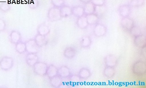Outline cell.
<instances>
[{"label":"cell","mask_w":146,"mask_h":88,"mask_svg":"<svg viewBox=\"0 0 146 88\" xmlns=\"http://www.w3.org/2000/svg\"><path fill=\"white\" fill-rule=\"evenodd\" d=\"M131 70L133 74L138 76H141L145 74L146 65L145 62L142 60L136 61L133 64Z\"/></svg>","instance_id":"6da1fadb"},{"label":"cell","mask_w":146,"mask_h":88,"mask_svg":"<svg viewBox=\"0 0 146 88\" xmlns=\"http://www.w3.org/2000/svg\"><path fill=\"white\" fill-rule=\"evenodd\" d=\"M48 17L51 21H56L60 20L62 18L60 14V8L53 7L49 10Z\"/></svg>","instance_id":"7a4b0ae2"},{"label":"cell","mask_w":146,"mask_h":88,"mask_svg":"<svg viewBox=\"0 0 146 88\" xmlns=\"http://www.w3.org/2000/svg\"><path fill=\"white\" fill-rule=\"evenodd\" d=\"M14 60L12 57H5L0 60V68L3 70L8 71L13 67Z\"/></svg>","instance_id":"3957f363"},{"label":"cell","mask_w":146,"mask_h":88,"mask_svg":"<svg viewBox=\"0 0 146 88\" xmlns=\"http://www.w3.org/2000/svg\"><path fill=\"white\" fill-rule=\"evenodd\" d=\"M34 71L36 74L44 76L46 74L48 66L43 62H37L33 65Z\"/></svg>","instance_id":"277c9868"},{"label":"cell","mask_w":146,"mask_h":88,"mask_svg":"<svg viewBox=\"0 0 146 88\" xmlns=\"http://www.w3.org/2000/svg\"><path fill=\"white\" fill-rule=\"evenodd\" d=\"M26 51L29 53L36 54L39 50V47L38 45L34 39H31L25 43Z\"/></svg>","instance_id":"5b68a950"},{"label":"cell","mask_w":146,"mask_h":88,"mask_svg":"<svg viewBox=\"0 0 146 88\" xmlns=\"http://www.w3.org/2000/svg\"><path fill=\"white\" fill-rule=\"evenodd\" d=\"M104 62L106 66L115 67L118 64V59L113 54H109L104 58Z\"/></svg>","instance_id":"8992f818"},{"label":"cell","mask_w":146,"mask_h":88,"mask_svg":"<svg viewBox=\"0 0 146 88\" xmlns=\"http://www.w3.org/2000/svg\"><path fill=\"white\" fill-rule=\"evenodd\" d=\"M107 28L104 24L97 23L94 29V33L95 36L100 37L106 35Z\"/></svg>","instance_id":"52a82bcc"},{"label":"cell","mask_w":146,"mask_h":88,"mask_svg":"<svg viewBox=\"0 0 146 88\" xmlns=\"http://www.w3.org/2000/svg\"><path fill=\"white\" fill-rule=\"evenodd\" d=\"M120 24L122 28L128 31H129L135 25L133 20L128 17L122 18L120 21Z\"/></svg>","instance_id":"ba28073f"},{"label":"cell","mask_w":146,"mask_h":88,"mask_svg":"<svg viewBox=\"0 0 146 88\" xmlns=\"http://www.w3.org/2000/svg\"><path fill=\"white\" fill-rule=\"evenodd\" d=\"M134 43L137 47L143 48L145 47L146 43V36L145 35H139L134 37Z\"/></svg>","instance_id":"9c48e42d"},{"label":"cell","mask_w":146,"mask_h":88,"mask_svg":"<svg viewBox=\"0 0 146 88\" xmlns=\"http://www.w3.org/2000/svg\"><path fill=\"white\" fill-rule=\"evenodd\" d=\"M118 13L122 18L128 17L131 13V9L129 5H123L120 6L118 9Z\"/></svg>","instance_id":"30bf717a"},{"label":"cell","mask_w":146,"mask_h":88,"mask_svg":"<svg viewBox=\"0 0 146 88\" xmlns=\"http://www.w3.org/2000/svg\"><path fill=\"white\" fill-rule=\"evenodd\" d=\"M58 75L62 78H66L70 75V71L69 67L65 65L61 66L58 69Z\"/></svg>","instance_id":"8fae6325"},{"label":"cell","mask_w":146,"mask_h":88,"mask_svg":"<svg viewBox=\"0 0 146 88\" xmlns=\"http://www.w3.org/2000/svg\"><path fill=\"white\" fill-rule=\"evenodd\" d=\"M77 54V51L75 48L69 47L66 48L64 51V57L67 59H71L74 58Z\"/></svg>","instance_id":"7c38bea8"},{"label":"cell","mask_w":146,"mask_h":88,"mask_svg":"<svg viewBox=\"0 0 146 88\" xmlns=\"http://www.w3.org/2000/svg\"><path fill=\"white\" fill-rule=\"evenodd\" d=\"M21 33L17 31H11L10 35V39L12 43L15 44L18 43L21 41Z\"/></svg>","instance_id":"4fadbf2b"},{"label":"cell","mask_w":146,"mask_h":88,"mask_svg":"<svg viewBox=\"0 0 146 88\" xmlns=\"http://www.w3.org/2000/svg\"><path fill=\"white\" fill-rule=\"evenodd\" d=\"M38 61V57L36 54L29 53L26 57V61L29 65L33 66Z\"/></svg>","instance_id":"5bb4252c"},{"label":"cell","mask_w":146,"mask_h":88,"mask_svg":"<svg viewBox=\"0 0 146 88\" xmlns=\"http://www.w3.org/2000/svg\"><path fill=\"white\" fill-rule=\"evenodd\" d=\"M76 25L78 28L80 29H85L88 27V24L87 21L86 15H84L81 17L78 18L76 21Z\"/></svg>","instance_id":"9a60e30c"},{"label":"cell","mask_w":146,"mask_h":88,"mask_svg":"<svg viewBox=\"0 0 146 88\" xmlns=\"http://www.w3.org/2000/svg\"><path fill=\"white\" fill-rule=\"evenodd\" d=\"M37 31L38 34L45 36L49 34L50 31L49 27L44 23L39 25L37 27Z\"/></svg>","instance_id":"2e32d148"},{"label":"cell","mask_w":146,"mask_h":88,"mask_svg":"<svg viewBox=\"0 0 146 88\" xmlns=\"http://www.w3.org/2000/svg\"><path fill=\"white\" fill-rule=\"evenodd\" d=\"M91 74L89 69L86 67H83L79 70L78 76L80 79H87L91 76Z\"/></svg>","instance_id":"e0dca14e"},{"label":"cell","mask_w":146,"mask_h":88,"mask_svg":"<svg viewBox=\"0 0 146 88\" xmlns=\"http://www.w3.org/2000/svg\"><path fill=\"white\" fill-rule=\"evenodd\" d=\"M88 25H94L97 24L98 22L99 17L95 13L86 15Z\"/></svg>","instance_id":"ac0fdd59"},{"label":"cell","mask_w":146,"mask_h":88,"mask_svg":"<svg viewBox=\"0 0 146 88\" xmlns=\"http://www.w3.org/2000/svg\"><path fill=\"white\" fill-rule=\"evenodd\" d=\"M60 11L62 18L69 17L72 14V9L69 6L64 5L60 8Z\"/></svg>","instance_id":"d6986e66"},{"label":"cell","mask_w":146,"mask_h":88,"mask_svg":"<svg viewBox=\"0 0 146 88\" xmlns=\"http://www.w3.org/2000/svg\"><path fill=\"white\" fill-rule=\"evenodd\" d=\"M72 14L77 18L84 15V7L80 6H75L71 8Z\"/></svg>","instance_id":"ffe728a7"},{"label":"cell","mask_w":146,"mask_h":88,"mask_svg":"<svg viewBox=\"0 0 146 88\" xmlns=\"http://www.w3.org/2000/svg\"><path fill=\"white\" fill-rule=\"evenodd\" d=\"M84 7L85 15L94 13L95 12L96 6L91 2L85 4Z\"/></svg>","instance_id":"44dd1931"},{"label":"cell","mask_w":146,"mask_h":88,"mask_svg":"<svg viewBox=\"0 0 146 88\" xmlns=\"http://www.w3.org/2000/svg\"><path fill=\"white\" fill-rule=\"evenodd\" d=\"M116 74V70L114 67L106 66L104 71V74L108 78H112Z\"/></svg>","instance_id":"7402d4cb"},{"label":"cell","mask_w":146,"mask_h":88,"mask_svg":"<svg viewBox=\"0 0 146 88\" xmlns=\"http://www.w3.org/2000/svg\"><path fill=\"white\" fill-rule=\"evenodd\" d=\"M34 39L40 48L42 47L43 46L46 45L47 42L46 36L40 35L38 34L36 36Z\"/></svg>","instance_id":"603a6c76"},{"label":"cell","mask_w":146,"mask_h":88,"mask_svg":"<svg viewBox=\"0 0 146 88\" xmlns=\"http://www.w3.org/2000/svg\"><path fill=\"white\" fill-rule=\"evenodd\" d=\"M92 39L88 36H85L81 39L80 41V45L83 48L89 47L91 45Z\"/></svg>","instance_id":"cb8c5ba5"},{"label":"cell","mask_w":146,"mask_h":88,"mask_svg":"<svg viewBox=\"0 0 146 88\" xmlns=\"http://www.w3.org/2000/svg\"><path fill=\"white\" fill-rule=\"evenodd\" d=\"M46 75L50 78L54 77L58 75V69L53 65H51L48 67L47 70Z\"/></svg>","instance_id":"d4e9b609"},{"label":"cell","mask_w":146,"mask_h":88,"mask_svg":"<svg viewBox=\"0 0 146 88\" xmlns=\"http://www.w3.org/2000/svg\"><path fill=\"white\" fill-rule=\"evenodd\" d=\"M51 85L54 87H59L62 84V78L59 75H57L50 78Z\"/></svg>","instance_id":"484cf974"},{"label":"cell","mask_w":146,"mask_h":88,"mask_svg":"<svg viewBox=\"0 0 146 88\" xmlns=\"http://www.w3.org/2000/svg\"><path fill=\"white\" fill-rule=\"evenodd\" d=\"M16 49L19 54H22L26 51L25 43L20 41L16 45Z\"/></svg>","instance_id":"4316f807"},{"label":"cell","mask_w":146,"mask_h":88,"mask_svg":"<svg viewBox=\"0 0 146 88\" xmlns=\"http://www.w3.org/2000/svg\"><path fill=\"white\" fill-rule=\"evenodd\" d=\"M106 8L105 5L100 6H96L95 12V13L99 17L103 16L106 13Z\"/></svg>","instance_id":"83f0119b"},{"label":"cell","mask_w":146,"mask_h":88,"mask_svg":"<svg viewBox=\"0 0 146 88\" xmlns=\"http://www.w3.org/2000/svg\"><path fill=\"white\" fill-rule=\"evenodd\" d=\"M145 3V0H130V7L137 8L142 7Z\"/></svg>","instance_id":"f1b7e54d"},{"label":"cell","mask_w":146,"mask_h":88,"mask_svg":"<svg viewBox=\"0 0 146 88\" xmlns=\"http://www.w3.org/2000/svg\"><path fill=\"white\" fill-rule=\"evenodd\" d=\"M51 3L54 7L60 8L65 5L64 0H51Z\"/></svg>","instance_id":"f546056e"},{"label":"cell","mask_w":146,"mask_h":88,"mask_svg":"<svg viewBox=\"0 0 146 88\" xmlns=\"http://www.w3.org/2000/svg\"><path fill=\"white\" fill-rule=\"evenodd\" d=\"M129 31H130L131 34L134 37L142 34L140 29L138 27L135 26V25Z\"/></svg>","instance_id":"4dcf8cb0"},{"label":"cell","mask_w":146,"mask_h":88,"mask_svg":"<svg viewBox=\"0 0 146 88\" xmlns=\"http://www.w3.org/2000/svg\"><path fill=\"white\" fill-rule=\"evenodd\" d=\"M11 6L6 2H3L0 5V10L4 13H7L10 11Z\"/></svg>","instance_id":"1f68e13d"},{"label":"cell","mask_w":146,"mask_h":88,"mask_svg":"<svg viewBox=\"0 0 146 88\" xmlns=\"http://www.w3.org/2000/svg\"><path fill=\"white\" fill-rule=\"evenodd\" d=\"M38 0H31L29 3V6L32 9H35L37 8L39 5Z\"/></svg>","instance_id":"d6a6232c"},{"label":"cell","mask_w":146,"mask_h":88,"mask_svg":"<svg viewBox=\"0 0 146 88\" xmlns=\"http://www.w3.org/2000/svg\"><path fill=\"white\" fill-rule=\"evenodd\" d=\"M106 0H92L91 2L96 6H103L105 5Z\"/></svg>","instance_id":"836d02e7"},{"label":"cell","mask_w":146,"mask_h":88,"mask_svg":"<svg viewBox=\"0 0 146 88\" xmlns=\"http://www.w3.org/2000/svg\"><path fill=\"white\" fill-rule=\"evenodd\" d=\"M6 23L5 20L0 18V32L4 31L5 29Z\"/></svg>","instance_id":"e575fe53"},{"label":"cell","mask_w":146,"mask_h":88,"mask_svg":"<svg viewBox=\"0 0 146 88\" xmlns=\"http://www.w3.org/2000/svg\"><path fill=\"white\" fill-rule=\"evenodd\" d=\"M82 2L85 4L87 3H89V2H91L92 0H80Z\"/></svg>","instance_id":"d590c367"}]
</instances>
